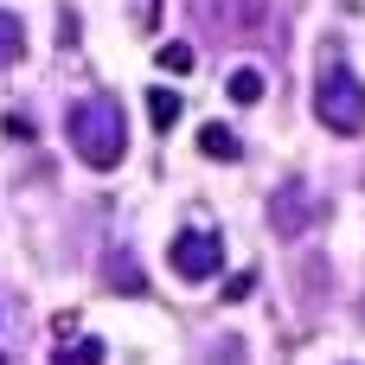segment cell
<instances>
[{
  "mask_svg": "<svg viewBox=\"0 0 365 365\" xmlns=\"http://www.w3.org/2000/svg\"><path fill=\"white\" fill-rule=\"evenodd\" d=\"M64 135H71L77 160H83V167H96V173L122 167V154H128V122H122V103H115V96H103V90H96V96H83V103H71Z\"/></svg>",
  "mask_w": 365,
  "mask_h": 365,
  "instance_id": "6da1fadb",
  "label": "cell"
},
{
  "mask_svg": "<svg viewBox=\"0 0 365 365\" xmlns=\"http://www.w3.org/2000/svg\"><path fill=\"white\" fill-rule=\"evenodd\" d=\"M250 289H257V269H237V276L225 282V302H250Z\"/></svg>",
  "mask_w": 365,
  "mask_h": 365,
  "instance_id": "4fadbf2b",
  "label": "cell"
},
{
  "mask_svg": "<svg viewBox=\"0 0 365 365\" xmlns=\"http://www.w3.org/2000/svg\"><path fill=\"white\" fill-rule=\"evenodd\" d=\"M321 212H327V205H321L308 186H276V192H269V231H276V237H308V231L321 225Z\"/></svg>",
  "mask_w": 365,
  "mask_h": 365,
  "instance_id": "277c9868",
  "label": "cell"
},
{
  "mask_svg": "<svg viewBox=\"0 0 365 365\" xmlns=\"http://www.w3.org/2000/svg\"><path fill=\"white\" fill-rule=\"evenodd\" d=\"M154 64H160V71H192V45H186V38H173V45H160V51H154Z\"/></svg>",
  "mask_w": 365,
  "mask_h": 365,
  "instance_id": "7c38bea8",
  "label": "cell"
},
{
  "mask_svg": "<svg viewBox=\"0 0 365 365\" xmlns=\"http://www.w3.org/2000/svg\"><path fill=\"white\" fill-rule=\"evenodd\" d=\"M19 58H26V26H19L13 13H0V71L19 64Z\"/></svg>",
  "mask_w": 365,
  "mask_h": 365,
  "instance_id": "ba28073f",
  "label": "cell"
},
{
  "mask_svg": "<svg viewBox=\"0 0 365 365\" xmlns=\"http://www.w3.org/2000/svg\"><path fill=\"white\" fill-rule=\"evenodd\" d=\"M199 154H205V160H244V141H237V128L205 122V128H199Z\"/></svg>",
  "mask_w": 365,
  "mask_h": 365,
  "instance_id": "5b68a950",
  "label": "cell"
},
{
  "mask_svg": "<svg viewBox=\"0 0 365 365\" xmlns=\"http://www.w3.org/2000/svg\"><path fill=\"white\" fill-rule=\"evenodd\" d=\"M314 115H321L334 135H359L365 128V83L346 64H327V71L314 77Z\"/></svg>",
  "mask_w": 365,
  "mask_h": 365,
  "instance_id": "7a4b0ae2",
  "label": "cell"
},
{
  "mask_svg": "<svg viewBox=\"0 0 365 365\" xmlns=\"http://www.w3.org/2000/svg\"><path fill=\"white\" fill-rule=\"evenodd\" d=\"M0 135H13V141H32V122H26V115H6V122H0Z\"/></svg>",
  "mask_w": 365,
  "mask_h": 365,
  "instance_id": "5bb4252c",
  "label": "cell"
},
{
  "mask_svg": "<svg viewBox=\"0 0 365 365\" xmlns=\"http://www.w3.org/2000/svg\"><path fill=\"white\" fill-rule=\"evenodd\" d=\"M180 109H186V103H180V90H160V83L148 90V122H154L160 135H167V128L180 122Z\"/></svg>",
  "mask_w": 365,
  "mask_h": 365,
  "instance_id": "8992f818",
  "label": "cell"
},
{
  "mask_svg": "<svg viewBox=\"0 0 365 365\" xmlns=\"http://www.w3.org/2000/svg\"><path fill=\"white\" fill-rule=\"evenodd\" d=\"M205 365H250L244 334H218V340H212V353H205Z\"/></svg>",
  "mask_w": 365,
  "mask_h": 365,
  "instance_id": "30bf717a",
  "label": "cell"
},
{
  "mask_svg": "<svg viewBox=\"0 0 365 365\" xmlns=\"http://www.w3.org/2000/svg\"><path fill=\"white\" fill-rule=\"evenodd\" d=\"M167 263H173L180 282H212L218 263H225V237H212V231H180L173 250H167Z\"/></svg>",
  "mask_w": 365,
  "mask_h": 365,
  "instance_id": "3957f363",
  "label": "cell"
},
{
  "mask_svg": "<svg viewBox=\"0 0 365 365\" xmlns=\"http://www.w3.org/2000/svg\"><path fill=\"white\" fill-rule=\"evenodd\" d=\"M109 282H122V295H141L148 282H141V269H135V257L128 250H109Z\"/></svg>",
  "mask_w": 365,
  "mask_h": 365,
  "instance_id": "9c48e42d",
  "label": "cell"
},
{
  "mask_svg": "<svg viewBox=\"0 0 365 365\" xmlns=\"http://www.w3.org/2000/svg\"><path fill=\"white\" fill-rule=\"evenodd\" d=\"M225 90H231V103H244V109H250V103H263V71H257V64H237Z\"/></svg>",
  "mask_w": 365,
  "mask_h": 365,
  "instance_id": "52a82bcc",
  "label": "cell"
},
{
  "mask_svg": "<svg viewBox=\"0 0 365 365\" xmlns=\"http://www.w3.org/2000/svg\"><path fill=\"white\" fill-rule=\"evenodd\" d=\"M103 353H109L103 340H77V346H58L51 365H103Z\"/></svg>",
  "mask_w": 365,
  "mask_h": 365,
  "instance_id": "8fae6325",
  "label": "cell"
}]
</instances>
